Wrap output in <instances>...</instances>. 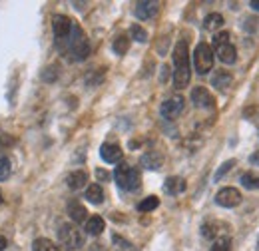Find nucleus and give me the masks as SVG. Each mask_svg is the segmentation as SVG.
Wrapping results in <instances>:
<instances>
[{
  "mask_svg": "<svg viewBox=\"0 0 259 251\" xmlns=\"http://www.w3.org/2000/svg\"><path fill=\"white\" fill-rule=\"evenodd\" d=\"M174 66H176L174 86L178 90H182L190 84V76H192V72H190V52H188V44L184 40H180L174 48Z\"/></svg>",
  "mask_w": 259,
  "mask_h": 251,
  "instance_id": "1",
  "label": "nucleus"
},
{
  "mask_svg": "<svg viewBox=\"0 0 259 251\" xmlns=\"http://www.w3.org/2000/svg\"><path fill=\"white\" fill-rule=\"evenodd\" d=\"M114 178L118 182V186L126 191H136L142 184V178H140V172L134 170L128 163H120L114 172Z\"/></svg>",
  "mask_w": 259,
  "mask_h": 251,
  "instance_id": "2",
  "label": "nucleus"
},
{
  "mask_svg": "<svg viewBox=\"0 0 259 251\" xmlns=\"http://www.w3.org/2000/svg\"><path fill=\"white\" fill-rule=\"evenodd\" d=\"M70 56L76 62H82L90 56V44L76 24L72 26V32H70Z\"/></svg>",
  "mask_w": 259,
  "mask_h": 251,
  "instance_id": "3",
  "label": "nucleus"
},
{
  "mask_svg": "<svg viewBox=\"0 0 259 251\" xmlns=\"http://www.w3.org/2000/svg\"><path fill=\"white\" fill-rule=\"evenodd\" d=\"M58 239L66 249L76 251L84 245V233L74 223H62L58 229Z\"/></svg>",
  "mask_w": 259,
  "mask_h": 251,
  "instance_id": "4",
  "label": "nucleus"
},
{
  "mask_svg": "<svg viewBox=\"0 0 259 251\" xmlns=\"http://www.w3.org/2000/svg\"><path fill=\"white\" fill-rule=\"evenodd\" d=\"M194 66L197 74H207L213 68V50L209 44L199 42L194 50Z\"/></svg>",
  "mask_w": 259,
  "mask_h": 251,
  "instance_id": "5",
  "label": "nucleus"
},
{
  "mask_svg": "<svg viewBox=\"0 0 259 251\" xmlns=\"http://www.w3.org/2000/svg\"><path fill=\"white\" fill-rule=\"evenodd\" d=\"M184 106H186L184 96L176 94L163 102L162 108H160V114H162V118H165V120H176L184 112Z\"/></svg>",
  "mask_w": 259,
  "mask_h": 251,
  "instance_id": "6",
  "label": "nucleus"
},
{
  "mask_svg": "<svg viewBox=\"0 0 259 251\" xmlns=\"http://www.w3.org/2000/svg\"><path fill=\"white\" fill-rule=\"evenodd\" d=\"M72 26H74V22H72L68 16H62V14L54 16V20H52V30H54L56 40H58V42L68 40V38H70V32H72Z\"/></svg>",
  "mask_w": 259,
  "mask_h": 251,
  "instance_id": "7",
  "label": "nucleus"
},
{
  "mask_svg": "<svg viewBox=\"0 0 259 251\" xmlns=\"http://www.w3.org/2000/svg\"><path fill=\"white\" fill-rule=\"evenodd\" d=\"M215 203L222 207H237L241 203V193L235 188H224L222 191H218Z\"/></svg>",
  "mask_w": 259,
  "mask_h": 251,
  "instance_id": "8",
  "label": "nucleus"
},
{
  "mask_svg": "<svg viewBox=\"0 0 259 251\" xmlns=\"http://www.w3.org/2000/svg\"><path fill=\"white\" fill-rule=\"evenodd\" d=\"M158 12H160V4H158V2H152V0H142V2H138V4H136V10H134V14H136L140 20L154 18Z\"/></svg>",
  "mask_w": 259,
  "mask_h": 251,
  "instance_id": "9",
  "label": "nucleus"
},
{
  "mask_svg": "<svg viewBox=\"0 0 259 251\" xmlns=\"http://www.w3.org/2000/svg\"><path fill=\"white\" fill-rule=\"evenodd\" d=\"M192 102L197 108H213L215 106V98L209 94V90H205L201 86L192 90Z\"/></svg>",
  "mask_w": 259,
  "mask_h": 251,
  "instance_id": "10",
  "label": "nucleus"
},
{
  "mask_svg": "<svg viewBox=\"0 0 259 251\" xmlns=\"http://www.w3.org/2000/svg\"><path fill=\"white\" fill-rule=\"evenodd\" d=\"M100 156L106 163H118L124 154H122V148L118 144H104L100 148Z\"/></svg>",
  "mask_w": 259,
  "mask_h": 251,
  "instance_id": "11",
  "label": "nucleus"
},
{
  "mask_svg": "<svg viewBox=\"0 0 259 251\" xmlns=\"http://www.w3.org/2000/svg\"><path fill=\"white\" fill-rule=\"evenodd\" d=\"M68 216L72 218L74 223H86V220H88L86 207H84L80 201H74V199L68 203Z\"/></svg>",
  "mask_w": 259,
  "mask_h": 251,
  "instance_id": "12",
  "label": "nucleus"
},
{
  "mask_svg": "<svg viewBox=\"0 0 259 251\" xmlns=\"http://www.w3.org/2000/svg\"><path fill=\"white\" fill-rule=\"evenodd\" d=\"M224 229H226V225H222L218 221H207L201 225V235L205 239H220V237H224V233H222Z\"/></svg>",
  "mask_w": 259,
  "mask_h": 251,
  "instance_id": "13",
  "label": "nucleus"
},
{
  "mask_svg": "<svg viewBox=\"0 0 259 251\" xmlns=\"http://www.w3.org/2000/svg\"><path fill=\"white\" fill-rule=\"evenodd\" d=\"M88 184V174L84 172V170H76V172H72L68 178H66V186L70 189H82L84 186Z\"/></svg>",
  "mask_w": 259,
  "mask_h": 251,
  "instance_id": "14",
  "label": "nucleus"
},
{
  "mask_svg": "<svg viewBox=\"0 0 259 251\" xmlns=\"http://www.w3.org/2000/svg\"><path fill=\"white\" fill-rule=\"evenodd\" d=\"M163 191H165L167 195H178V193L186 191V180L180 178V176H171V178H167L165 184H163Z\"/></svg>",
  "mask_w": 259,
  "mask_h": 251,
  "instance_id": "15",
  "label": "nucleus"
},
{
  "mask_svg": "<svg viewBox=\"0 0 259 251\" xmlns=\"http://www.w3.org/2000/svg\"><path fill=\"white\" fill-rule=\"evenodd\" d=\"M140 163H142V168H146V170H160L163 165V156L158 154V152H148V154L142 156Z\"/></svg>",
  "mask_w": 259,
  "mask_h": 251,
  "instance_id": "16",
  "label": "nucleus"
},
{
  "mask_svg": "<svg viewBox=\"0 0 259 251\" xmlns=\"http://www.w3.org/2000/svg\"><path fill=\"white\" fill-rule=\"evenodd\" d=\"M215 52H218V58H220L224 64H233L235 62V58H237L235 46H233L231 42H229V44H222V46H218V48H215Z\"/></svg>",
  "mask_w": 259,
  "mask_h": 251,
  "instance_id": "17",
  "label": "nucleus"
},
{
  "mask_svg": "<svg viewBox=\"0 0 259 251\" xmlns=\"http://www.w3.org/2000/svg\"><path fill=\"white\" fill-rule=\"evenodd\" d=\"M104 227H106V223H104V220L100 216H92V218L86 220V233H90V235L104 233Z\"/></svg>",
  "mask_w": 259,
  "mask_h": 251,
  "instance_id": "18",
  "label": "nucleus"
},
{
  "mask_svg": "<svg viewBox=\"0 0 259 251\" xmlns=\"http://www.w3.org/2000/svg\"><path fill=\"white\" fill-rule=\"evenodd\" d=\"M222 26H224V16L218 14V12H211V14H207L203 18V28L205 30H218Z\"/></svg>",
  "mask_w": 259,
  "mask_h": 251,
  "instance_id": "19",
  "label": "nucleus"
},
{
  "mask_svg": "<svg viewBox=\"0 0 259 251\" xmlns=\"http://www.w3.org/2000/svg\"><path fill=\"white\" fill-rule=\"evenodd\" d=\"M211 84H213V88H218V90H227L229 84H231V74H229V72H224V70L215 72Z\"/></svg>",
  "mask_w": 259,
  "mask_h": 251,
  "instance_id": "20",
  "label": "nucleus"
},
{
  "mask_svg": "<svg viewBox=\"0 0 259 251\" xmlns=\"http://www.w3.org/2000/svg\"><path fill=\"white\" fill-rule=\"evenodd\" d=\"M86 199L88 201H92V203H102L104 201V189L100 188L98 184H92V186H88L86 189Z\"/></svg>",
  "mask_w": 259,
  "mask_h": 251,
  "instance_id": "21",
  "label": "nucleus"
},
{
  "mask_svg": "<svg viewBox=\"0 0 259 251\" xmlns=\"http://www.w3.org/2000/svg\"><path fill=\"white\" fill-rule=\"evenodd\" d=\"M32 251H60V249H58V245L54 241H50L46 237H38V239H34Z\"/></svg>",
  "mask_w": 259,
  "mask_h": 251,
  "instance_id": "22",
  "label": "nucleus"
},
{
  "mask_svg": "<svg viewBox=\"0 0 259 251\" xmlns=\"http://www.w3.org/2000/svg\"><path fill=\"white\" fill-rule=\"evenodd\" d=\"M112 48H114V52L118 54V56H124L126 52L130 50V38L128 36H118L116 40H114V44H112Z\"/></svg>",
  "mask_w": 259,
  "mask_h": 251,
  "instance_id": "23",
  "label": "nucleus"
},
{
  "mask_svg": "<svg viewBox=\"0 0 259 251\" xmlns=\"http://www.w3.org/2000/svg\"><path fill=\"white\" fill-rule=\"evenodd\" d=\"M158 205H160V199H158L156 195H150V197H146V199H142V201L138 203V210L144 212V214H148V212H154Z\"/></svg>",
  "mask_w": 259,
  "mask_h": 251,
  "instance_id": "24",
  "label": "nucleus"
},
{
  "mask_svg": "<svg viewBox=\"0 0 259 251\" xmlns=\"http://www.w3.org/2000/svg\"><path fill=\"white\" fill-rule=\"evenodd\" d=\"M58 66H46L44 68V72H42V80L44 82H48V84H52V82H56L58 80Z\"/></svg>",
  "mask_w": 259,
  "mask_h": 251,
  "instance_id": "25",
  "label": "nucleus"
},
{
  "mask_svg": "<svg viewBox=\"0 0 259 251\" xmlns=\"http://www.w3.org/2000/svg\"><path fill=\"white\" fill-rule=\"evenodd\" d=\"M112 241H114L116 251H136V247L130 243L128 239H124V237H120V235H114V237H112Z\"/></svg>",
  "mask_w": 259,
  "mask_h": 251,
  "instance_id": "26",
  "label": "nucleus"
},
{
  "mask_svg": "<svg viewBox=\"0 0 259 251\" xmlns=\"http://www.w3.org/2000/svg\"><path fill=\"white\" fill-rule=\"evenodd\" d=\"M130 34H132V38H134L136 42H140V44L148 42V32L144 30L142 26H138V24H134V26L130 28Z\"/></svg>",
  "mask_w": 259,
  "mask_h": 251,
  "instance_id": "27",
  "label": "nucleus"
},
{
  "mask_svg": "<svg viewBox=\"0 0 259 251\" xmlns=\"http://www.w3.org/2000/svg\"><path fill=\"white\" fill-rule=\"evenodd\" d=\"M241 186L247 189H257L259 188V178L253 174H243L241 176Z\"/></svg>",
  "mask_w": 259,
  "mask_h": 251,
  "instance_id": "28",
  "label": "nucleus"
},
{
  "mask_svg": "<svg viewBox=\"0 0 259 251\" xmlns=\"http://www.w3.org/2000/svg\"><path fill=\"white\" fill-rule=\"evenodd\" d=\"M209 251H231V239H229V235H224V237L215 239V243L211 245Z\"/></svg>",
  "mask_w": 259,
  "mask_h": 251,
  "instance_id": "29",
  "label": "nucleus"
},
{
  "mask_svg": "<svg viewBox=\"0 0 259 251\" xmlns=\"http://www.w3.org/2000/svg\"><path fill=\"white\" fill-rule=\"evenodd\" d=\"M233 165H235V159H227L226 163H224V165H222V168H220V170L215 172V176H213V180H215V182H220V180H222V178L226 176V174H227V172H229V170H231V168H233Z\"/></svg>",
  "mask_w": 259,
  "mask_h": 251,
  "instance_id": "30",
  "label": "nucleus"
},
{
  "mask_svg": "<svg viewBox=\"0 0 259 251\" xmlns=\"http://www.w3.org/2000/svg\"><path fill=\"white\" fill-rule=\"evenodd\" d=\"M10 176V161L8 157H0V182H4Z\"/></svg>",
  "mask_w": 259,
  "mask_h": 251,
  "instance_id": "31",
  "label": "nucleus"
},
{
  "mask_svg": "<svg viewBox=\"0 0 259 251\" xmlns=\"http://www.w3.org/2000/svg\"><path fill=\"white\" fill-rule=\"evenodd\" d=\"M213 44H215V48L218 46H222V44H229V32H218L215 36H213Z\"/></svg>",
  "mask_w": 259,
  "mask_h": 251,
  "instance_id": "32",
  "label": "nucleus"
},
{
  "mask_svg": "<svg viewBox=\"0 0 259 251\" xmlns=\"http://www.w3.org/2000/svg\"><path fill=\"white\" fill-rule=\"evenodd\" d=\"M12 144H14V138H10V136H4V134L0 136V146H2V148H6V146H12Z\"/></svg>",
  "mask_w": 259,
  "mask_h": 251,
  "instance_id": "33",
  "label": "nucleus"
},
{
  "mask_svg": "<svg viewBox=\"0 0 259 251\" xmlns=\"http://www.w3.org/2000/svg\"><path fill=\"white\" fill-rule=\"evenodd\" d=\"M255 28H257V20H251V18H247V20H245V30L253 32Z\"/></svg>",
  "mask_w": 259,
  "mask_h": 251,
  "instance_id": "34",
  "label": "nucleus"
},
{
  "mask_svg": "<svg viewBox=\"0 0 259 251\" xmlns=\"http://www.w3.org/2000/svg\"><path fill=\"white\" fill-rule=\"evenodd\" d=\"M96 174H98V178H100V180H104V182H106V180H110V174H108V172H104V170H98Z\"/></svg>",
  "mask_w": 259,
  "mask_h": 251,
  "instance_id": "35",
  "label": "nucleus"
},
{
  "mask_svg": "<svg viewBox=\"0 0 259 251\" xmlns=\"http://www.w3.org/2000/svg\"><path fill=\"white\" fill-rule=\"evenodd\" d=\"M249 161H251V163H257V165H259V152H255L253 156L249 157Z\"/></svg>",
  "mask_w": 259,
  "mask_h": 251,
  "instance_id": "36",
  "label": "nucleus"
},
{
  "mask_svg": "<svg viewBox=\"0 0 259 251\" xmlns=\"http://www.w3.org/2000/svg\"><path fill=\"white\" fill-rule=\"evenodd\" d=\"M249 6H251L253 10H257V12H259V0H251V2H249Z\"/></svg>",
  "mask_w": 259,
  "mask_h": 251,
  "instance_id": "37",
  "label": "nucleus"
},
{
  "mask_svg": "<svg viewBox=\"0 0 259 251\" xmlns=\"http://www.w3.org/2000/svg\"><path fill=\"white\" fill-rule=\"evenodd\" d=\"M4 249H6V239L0 235V251H4Z\"/></svg>",
  "mask_w": 259,
  "mask_h": 251,
  "instance_id": "38",
  "label": "nucleus"
},
{
  "mask_svg": "<svg viewBox=\"0 0 259 251\" xmlns=\"http://www.w3.org/2000/svg\"><path fill=\"white\" fill-rule=\"evenodd\" d=\"M0 203H2V193H0Z\"/></svg>",
  "mask_w": 259,
  "mask_h": 251,
  "instance_id": "39",
  "label": "nucleus"
}]
</instances>
